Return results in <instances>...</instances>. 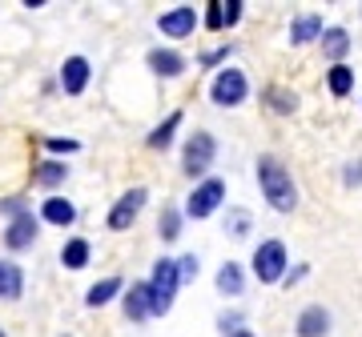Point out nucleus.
Masks as SVG:
<instances>
[{
    "label": "nucleus",
    "mask_w": 362,
    "mask_h": 337,
    "mask_svg": "<svg viewBox=\"0 0 362 337\" xmlns=\"http://www.w3.org/2000/svg\"><path fill=\"white\" fill-rule=\"evenodd\" d=\"M254 168H258V189H262V197H266V205H270L274 213H294L298 209V185H294V177H290V168H286L274 153H262L258 161H254Z\"/></svg>",
    "instance_id": "1"
},
{
    "label": "nucleus",
    "mask_w": 362,
    "mask_h": 337,
    "mask_svg": "<svg viewBox=\"0 0 362 337\" xmlns=\"http://www.w3.org/2000/svg\"><path fill=\"white\" fill-rule=\"evenodd\" d=\"M250 269H254V277H258L262 286H282L286 273H290V249H286V241H278V237L258 241L254 257H250Z\"/></svg>",
    "instance_id": "2"
},
{
    "label": "nucleus",
    "mask_w": 362,
    "mask_h": 337,
    "mask_svg": "<svg viewBox=\"0 0 362 337\" xmlns=\"http://www.w3.org/2000/svg\"><path fill=\"white\" fill-rule=\"evenodd\" d=\"M181 289V269L177 257H157L153 273H149V298H153V317H165L173 310V298Z\"/></svg>",
    "instance_id": "3"
},
{
    "label": "nucleus",
    "mask_w": 362,
    "mask_h": 337,
    "mask_svg": "<svg viewBox=\"0 0 362 337\" xmlns=\"http://www.w3.org/2000/svg\"><path fill=\"white\" fill-rule=\"evenodd\" d=\"M214 157H218V137L209 129H197L194 137H185V145H181V173L206 181V173L214 168Z\"/></svg>",
    "instance_id": "4"
},
{
    "label": "nucleus",
    "mask_w": 362,
    "mask_h": 337,
    "mask_svg": "<svg viewBox=\"0 0 362 337\" xmlns=\"http://www.w3.org/2000/svg\"><path fill=\"white\" fill-rule=\"evenodd\" d=\"M246 97H250V77L242 68L226 65L221 73H214V80H209V101L218 104V109H238V104H246Z\"/></svg>",
    "instance_id": "5"
},
{
    "label": "nucleus",
    "mask_w": 362,
    "mask_h": 337,
    "mask_svg": "<svg viewBox=\"0 0 362 337\" xmlns=\"http://www.w3.org/2000/svg\"><path fill=\"white\" fill-rule=\"evenodd\" d=\"M226 205V181L221 177H206L194 185V193L185 197V217L189 221H209Z\"/></svg>",
    "instance_id": "6"
},
{
    "label": "nucleus",
    "mask_w": 362,
    "mask_h": 337,
    "mask_svg": "<svg viewBox=\"0 0 362 337\" xmlns=\"http://www.w3.org/2000/svg\"><path fill=\"white\" fill-rule=\"evenodd\" d=\"M145 201H149V189H145V185H133V189H125V193L113 201V209H109L105 225H109L113 233H129L133 225H137V217H141Z\"/></svg>",
    "instance_id": "7"
},
{
    "label": "nucleus",
    "mask_w": 362,
    "mask_h": 337,
    "mask_svg": "<svg viewBox=\"0 0 362 337\" xmlns=\"http://www.w3.org/2000/svg\"><path fill=\"white\" fill-rule=\"evenodd\" d=\"M40 213H33V209H25V213H16L13 221H4V233H0V241H4V249L8 253H21V249H33V241L40 237Z\"/></svg>",
    "instance_id": "8"
},
{
    "label": "nucleus",
    "mask_w": 362,
    "mask_h": 337,
    "mask_svg": "<svg viewBox=\"0 0 362 337\" xmlns=\"http://www.w3.org/2000/svg\"><path fill=\"white\" fill-rule=\"evenodd\" d=\"M197 25H202V13L194 4H173V8H165L157 16V32L169 40H189L197 32Z\"/></svg>",
    "instance_id": "9"
},
{
    "label": "nucleus",
    "mask_w": 362,
    "mask_h": 337,
    "mask_svg": "<svg viewBox=\"0 0 362 337\" xmlns=\"http://www.w3.org/2000/svg\"><path fill=\"white\" fill-rule=\"evenodd\" d=\"M89 80H93V65H89V56H65V65H61V73H57V85H61V92L65 97H81V92L89 89Z\"/></svg>",
    "instance_id": "10"
},
{
    "label": "nucleus",
    "mask_w": 362,
    "mask_h": 337,
    "mask_svg": "<svg viewBox=\"0 0 362 337\" xmlns=\"http://www.w3.org/2000/svg\"><path fill=\"white\" fill-rule=\"evenodd\" d=\"M145 65H149V73H153V77L173 80V77H181V73L189 68V61H185V52L169 49V44H165V49L157 44V49H149V52H145Z\"/></svg>",
    "instance_id": "11"
},
{
    "label": "nucleus",
    "mask_w": 362,
    "mask_h": 337,
    "mask_svg": "<svg viewBox=\"0 0 362 337\" xmlns=\"http://www.w3.org/2000/svg\"><path fill=\"white\" fill-rule=\"evenodd\" d=\"M330 325H334L330 310L314 301V305H306V310L294 317V333L298 337H330Z\"/></svg>",
    "instance_id": "12"
},
{
    "label": "nucleus",
    "mask_w": 362,
    "mask_h": 337,
    "mask_svg": "<svg viewBox=\"0 0 362 337\" xmlns=\"http://www.w3.org/2000/svg\"><path fill=\"white\" fill-rule=\"evenodd\" d=\"M326 28H330V25L322 20V13H298L294 20H290V44H294V49L314 44V40H322Z\"/></svg>",
    "instance_id": "13"
},
{
    "label": "nucleus",
    "mask_w": 362,
    "mask_h": 337,
    "mask_svg": "<svg viewBox=\"0 0 362 337\" xmlns=\"http://www.w3.org/2000/svg\"><path fill=\"white\" fill-rule=\"evenodd\" d=\"M40 221L52 225V229H69V225L77 221V205H73L69 197H61V193H49L45 201H40Z\"/></svg>",
    "instance_id": "14"
},
{
    "label": "nucleus",
    "mask_w": 362,
    "mask_h": 337,
    "mask_svg": "<svg viewBox=\"0 0 362 337\" xmlns=\"http://www.w3.org/2000/svg\"><path fill=\"white\" fill-rule=\"evenodd\" d=\"M125 298V277L121 273H109V277H101V281H93L89 289H85V305L89 310H105L109 301Z\"/></svg>",
    "instance_id": "15"
},
{
    "label": "nucleus",
    "mask_w": 362,
    "mask_h": 337,
    "mask_svg": "<svg viewBox=\"0 0 362 337\" xmlns=\"http://www.w3.org/2000/svg\"><path fill=\"white\" fill-rule=\"evenodd\" d=\"M121 310L129 321H149L153 317V298H149V281H133L121 298Z\"/></svg>",
    "instance_id": "16"
},
{
    "label": "nucleus",
    "mask_w": 362,
    "mask_h": 337,
    "mask_svg": "<svg viewBox=\"0 0 362 337\" xmlns=\"http://www.w3.org/2000/svg\"><path fill=\"white\" fill-rule=\"evenodd\" d=\"M318 44H322V56L330 61V65H346V56L354 52V40H350V32L342 25H330Z\"/></svg>",
    "instance_id": "17"
},
{
    "label": "nucleus",
    "mask_w": 362,
    "mask_h": 337,
    "mask_svg": "<svg viewBox=\"0 0 362 337\" xmlns=\"http://www.w3.org/2000/svg\"><path fill=\"white\" fill-rule=\"evenodd\" d=\"M181 109H173V113H169L165 121H161V125H153V129H149V137H145V145H149V149H153V153H165L169 145H173V137H177V129H181Z\"/></svg>",
    "instance_id": "18"
},
{
    "label": "nucleus",
    "mask_w": 362,
    "mask_h": 337,
    "mask_svg": "<svg viewBox=\"0 0 362 337\" xmlns=\"http://www.w3.org/2000/svg\"><path fill=\"white\" fill-rule=\"evenodd\" d=\"M214 286H218L221 298H242V289H246V269L238 265V261H226L214 277Z\"/></svg>",
    "instance_id": "19"
},
{
    "label": "nucleus",
    "mask_w": 362,
    "mask_h": 337,
    "mask_svg": "<svg viewBox=\"0 0 362 337\" xmlns=\"http://www.w3.org/2000/svg\"><path fill=\"white\" fill-rule=\"evenodd\" d=\"M25 293V269L16 261H0V301H16Z\"/></svg>",
    "instance_id": "20"
},
{
    "label": "nucleus",
    "mask_w": 362,
    "mask_h": 337,
    "mask_svg": "<svg viewBox=\"0 0 362 337\" xmlns=\"http://www.w3.org/2000/svg\"><path fill=\"white\" fill-rule=\"evenodd\" d=\"M89 257H93V245H89V237H69L65 245H61V265L65 269H85L89 265Z\"/></svg>",
    "instance_id": "21"
},
{
    "label": "nucleus",
    "mask_w": 362,
    "mask_h": 337,
    "mask_svg": "<svg viewBox=\"0 0 362 337\" xmlns=\"http://www.w3.org/2000/svg\"><path fill=\"white\" fill-rule=\"evenodd\" d=\"M322 77H326V89H330L334 101H346L350 92H354V68L350 65H330Z\"/></svg>",
    "instance_id": "22"
},
{
    "label": "nucleus",
    "mask_w": 362,
    "mask_h": 337,
    "mask_svg": "<svg viewBox=\"0 0 362 337\" xmlns=\"http://www.w3.org/2000/svg\"><path fill=\"white\" fill-rule=\"evenodd\" d=\"M262 101L270 104V113H278V117H290V113H298V92L286 89V85H270V89L262 92Z\"/></svg>",
    "instance_id": "23"
},
{
    "label": "nucleus",
    "mask_w": 362,
    "mask_h": 337,
    "mask_svg": "<svg viewBox=\"0 0 362 337\" xmlns=\"http://www.w3.org/2000/svg\"><path fill=\"white\" fill-rule=\"evenodd\" d=\"M181 225H185V209L161 205V217H157V237H161V241H177Z\"/></svg>",
    "instance_id": "24"
},
{
    "label": "nucleus",
    "mask_w": 362,
    "mask_h": 337,
    "mask_svg": "<svg viewBox=\"0 0 362 337\" xmlns=\"http://www.w3.org/2000/svg\"><path fill=\"white\" fill-rule=\"evenodd\" d=\"M65 177H69V165H65V161H52V157H49V161H40V165H37V173H33V185H40V189H57Z\"/></svg>",
    "instance_id": "25"
},
{
    "label": "nucleus",
    "mask_w": 362,
    "mask_h": 337,
    "mask_svg": "<svg viewBox=\"0 0 362 337\" xmlns=\"http://www.w3.org/2000/svg\"><path fill=\"white\" fill-rule=\"evenodd\" d=\"M202 25L209 32H226V0H209L206 13H202Z\"/></svg>",
    "instance_id": "26"
},
{
    "label": "nucleus",
    "mask_w": 362,
    "mask_h": 337,
    "mask_svg": "<svg viewBox=\"0 0 362 337\" xmlns=\"http://www.w3.org/2000/svg\"><path fill=\"white\" fill-rule=\"evenodd\" d=\"M226 233L230 237H246L250 233V213L246 209H226Z\"/></svg>",
    "instance_id": "27"
},
{
    "label": "nucleus",
    "mask_w": 362,
    "mask_h": 337,
    "mask_svg": "<svg viewBox=\"0 0 362 337\" xmlns=\"http://www.w3.org/2000/svg\"><path fill=\"white\" fill-rule=\"evenodd\" d=\"M226 56H230V44H218V49L202 52V56H197V65L209 68V73H221V68H226Z\"/></svg>",
    "instance_id": "28"
},
{
    "label": "nucleus",
    "mask_w": 362,
    "mask_h": 337,
    "mask_svg": "<svg viewBox=\"0 0 362 337\" xmlns=\"http://www.w3.org/2000/svg\"><path fill=\"white\" fill-rule=\"evenodd\" d=\"M45 149H49L52 157H61V153H81V141L77 137H45Z\"/></svg>",
    "instance_id": "29"
},
{
    "label": "nucleus",
    "mask_w": 362,
    "mask_h": 337,
    "mask_svg": "<svg viewBox=\"0 0 362 337\" xmlns=\"http://www.w3.org/2000/svg\"><path fill=\"white\" fill-rule=\"evenodd\" d=\"M177 269H181V286H185V281H197V273H202V261H197V253H181V257H177Z\"/></svg>",
    "instance_id": "30"
},
{
    "label": "nucleus",
    "mask_w": 362,
    "mask_h": 337,
    "mask_svg": "<svg viewBox=\"0 0 362 337\" xmlns=\"http://www.w3.org/2000/svg\"><path fill=\"white\" fill-rule=\"evenodd\" d=\"M218 329H221V333H226V337L242 333V329H246V317H242V313H238V310L221 313V317H218Z\"/></svg>",
    "instance_id": "31"
},
{
    "label": "nucleus",
    "mask_w": 362,
    "mask_h": 337,
    "mask_svg": "<svg viewBox=\"0 0 362 337\" xmlns=\"http://www.w3.org/2000/svg\"><path fill=\"white\" fill-rule=\"evenodd\" d=\"M342 185L346 189H362V161H346L342 165Z\"/></svg>",
    "instance_id": "32"
},
{
    "label": "nucleus",
    "mask_w": 362,
    "mask_h": 337,
    "mask_svg": "<svg viewBox=\"0 0 362 337\" xmlns=\"http://www.w3.org/2000/svg\"><path fill=\"white\" fill-rule=\"evenodd\" d=\"M25 209H28L25 197H0V217H8V221H13L16 213H25Z\"/></svg>",
    "instance_id": "33"
},
{
    "label": "nucleus",
    "mask_w": 362,
    "mask_h": 337,
    "mask_svg": "<svg viewBox=\"0 0 362 337\" xmlns=\"http://www.w3.org/2000/svg\"><path fill=\"white\" fill-rule=\"evenodd\" d=\"M306 277H310V265H306V261H298L294 269L286 273V281H282V286L290 289V286H298V281H306Z\"/></svg>",
    "instance_id": "34"
},
{
    "label": "nucleus",
    "mask_w": 362,
    "mask_h": 337,
    "mask_svg": "<svg viewBox=\"0 0 362 337\" xmlns=\"http://www.w3.org/2000/svg\"><path fill=\"white\" fill-rule=\"evenodd\" d=\"M242 13H246V4H242V0H226V28L238 25V20H242Z\"/></svg>",
    "instance_id": "35"
},
{
    "label": "nucleus",
    "mask_w": 362,
    "mask_h": 337,
    "mask_svg": "<svg viewBox=\"0 0 362 337\" xmlns=\"http://www.w3.org/2000/svg\"><path fill=\"white\" fill-rule=\"evenodd\" d=\"M233 337H258V333H254V329H242V333H233Z\"/></svg>",
    "instance_id": "36"
},
{
    "label": "nucleus",
    "mask_w": 362,
    "mask_h": 337,
    "mask_svg": "<svg viewBox=\"0 0 362 337\" xmlns=\"http://www.w3.org/2000/svg\"><path fill=\"white\" fill-rule=\"evenodd\" d=\"M0 337H8V333H4V329H0Z\"/></svg>",
    "instance_id": "37"
},
{
    "label": "nucleus",
    "mask_w": 362,
    "mask_h": 337,
    "mask_svg": "<svg viewBox=\"0 0 362 337\" xmlns=\"http://www.w3.org/2000/svg\"><path fill=\"white\" fill-rule=\"evenodd\" d=\"M61 337H73V333H61Z\"/></svg>",
    "instance_id": "38"
},
{
    "label": "nucleus",
    "mask_w": 362,
    "mask_h": 337,
    "mask_svg": "<svg viewBox=\"0 0 362 337\" xmlns=\"http://www.w3.org/2000/svg\"><path fill=\"white\" fill-rule=\"evenodd\" d=\"M358 104H362V101H358Z\"/></svg>",
    "instance_id": "39"
}]
</instances>
